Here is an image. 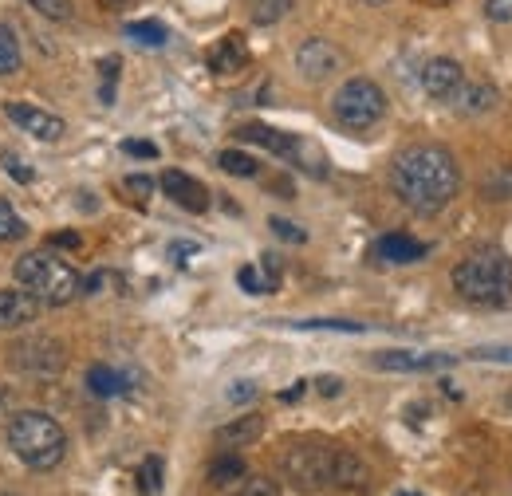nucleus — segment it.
<instances>
[{
  "label": "nucleus",
  "mask_w": 512,
  "mask_h": 496,
  "mask_svg": "<svg viewBox=\"0 0 512 496\" xmlns=\"http://www.w3.org/2000/svg\"><path fill=\"white\" fill-rule=\"evenodd\" d=\"M438 4H442V0H438Z\"/></svg>",
  "instance_id": "nucleus-49"
},
{
  "label": "nucleus",
  "mask_w": 512,
  "mask_h": 496,
  "mask_svg": "<svg viewBox=\"0 0 512 496\" xmlns=\"http://www.w3.org/2000/svg\"><path fill=\"white\" fill-rule=\"evenodd\" d=\"M453 288L461 300L477 304V308H501L512 300V256L485 248L465 256L453 268Z\"/></svg>",
  "instance_id": "nucleus-3"
},
{
  "label": "nucleus",
  "mask_w": 512,
  "mask_h": 496,
  "mask_svg": "<svg viewBox=\"0 0 512 496\" xmlns=\"http://www.w3.org/2000/svg\"><path fill=\"white\" fill-rule=\"evenodd\" d=\"M4 115L20 126L24 134H32V138H40V142H60L67 130V123L60 119V115L40 111V107H28V103H8Z\"/></svg>",
  "instance_id": "nucleus-10"
},
{
  "label": "nucleus",
  "mask_w": 512,
  "mask_h": 496,
  "mask_svg": "<svg viewBox=\"0 0 512 496\" xmlns=\"http://www.w3.org/2000/svg\"><path fill=\"white\" fill-rule=\"evenodd\" d=\"M127 36L134 44H142V48H162L170 40L162 20H134V24H127Z\"/></svg>",
  "instance_id": "nucleus-21"
},
{
  "label": "nucleus",
  "mask_w": 512,
  "mask_h": 496,
  "mask_svg": "<svg viewBox=\"0 0 512 496\" xmlns=\"http://www.w3.org/2000/svg\"><path fill=\"white\" fill-rule=\"evenodd\" d=\"M461 83H465V71H461V63L449 60V56H438V60H430L422 67V91L430 99H438V103H453Z\"/></svg>",
  "instance_id": "nucleus-11"
},
{
  "label": "nucleus",
  "mask_w": 512,
  "mask_h": 496,
  "mask_svg": "<svg viewBox=\"0 0 512 496\" xmlns=\"http://www.w3.org/2000/svg\"><path fill=\"white\" fill-rule=\"evenodd\" d=\"M40 300L28 296L24 288L16 292H0V331H16V327H28L36 315H40Z\"/></svg>",
  "instance_id": "nucleus-14"
},
{
  "label": "nucleus",
  "mask_w": 512,
  "mask_h": 496,
  "mask_svg": "<svg viewBox=\"0 0 512 496\" xmlns=\"http://www.w3.org/2000/svg\"><path fill=\"white\" fill-rule=\"evenodd\" d=\"M16 284L28 296H36L40 304H48V308H64V304H71L79 296V288H83L79 272L67 260L52 256V252H28V256H20L16 260Z\"/></svg>",
  "instance_id": "nucleus-4"
},
{
  "label": "nucleus",
  "mask_w": 512,
  "mask_h": 496,
  "mask_svg": "<svg viewBox=\"0 0 512 496\" xmlns=\"http://www.w3.org/2000/svg\"><path fill=\"white\" fill-rule=\"evenodd\" d=\"M4 434H8V449L36 473H48L64 461L67 453V434L64 426L44 414V410H20L4 422Z\"/></svg>",
  "instance_id": "nucleus-2"
},
{
  "label": "nucleus",
  "mask_w": 512,
  "mask_h": 496,
  "mask_svg": "<svg viewBox=\"0 0 512 496\" xmlns=\"http://www.w3.org/2000/svg\"><path fill=\"white\" fill-rule=\"evenodd\" d=\"M316 390H320L323 398H339V394H343V378H335V374H320V378H316Z\"/></svg>",
  "instance_id": "nucleus-39"
},
{
  "label": "nucleus",
  "mask_w": 512,
  "mask_h": 496,
  "mask_svg": "<svg viewBox=\"0 0 512 496\" xmlns=\"http://www.w3.org/2000/svg\"><path fill=\"white\" fill-rule=\"evenodd\" d=\"M485 16L493 24H512V0H485Z\"/></svg>",
  "instance_id": "nucleus-35"
},
{
  "label": "nucleus",
  "mask_w": 512,
  "mask_h": 496,
  "mask_svg": "<svg viewBox=\"0 0 512 496\" xmlns=\"http://www.w3.org/2000/svg\"><path fill=\"white\" fill-rule=\"evenodd\" d=\"M288 12H292V0H256L253 20L256 24H276V20L288 16Z\"/></svg>",
  "instance_id": "nucleus-28"
},
{
  "label": "nucleus",
  "mask_w": 512,
  "mask_h": 496,
  "mask_svg": "<svg viewBox=\"0 0 512 496\" xmlns=\"http://www.w3.org/2000/svg\"><path fill=\"white\" fill-rule=\"evenodd\" d=\"M123 150L134 154V158H158V146H154V142H138V138H127Z\"/></svg>",
  "instance_id": "nucleus-40"
},
{
  "label": "nucleus",
  "mask_w": 512,
  "mask_h": 496,
  "mask_svg": "<svg viewBox=\"0 0 512 496\" xmlns=\"http://www.w3.org/2000/svg\"><path fill=\"white\" fill-rule=\"evenodd\" d=\"M430 248L422 245V241H414V237H406V233H386L375 241V256L386 260V264H414V260H422Z\"/></svg>",
  "instance_id": "nucleus-16"
},
{
  "label": "nucleus",
  "mask_w": 512,
  "mask_h": 496,
  "mask_svg": "<svg viewBox=\"0 0 512 496\" xmlns=\"http://www.w3.org/2000/svg\"><path fill=\"white\" fill-rule=\"evenodd\" d=\"M268 225H272V233H276L280 241H292V245H304V241H308V233H304V229H296V225H292V221H284V217H272Z\"/></svg>",
  "instance_id": "nucleus-31"
},
{
  "label": "nucleus",
  "mask_w": 512,
  "mask_h": 496,
  "mask_svg": "<svg viewBox=\"0 0 512 496\" xmlns=\"http://www.w3.org/2000/svg\"><path fill=\"white\" fill-rule=\"evenodd\" d=\"M331 465H335V449L323 445V441H300L284 453L280 469L284 477L304 489V493H316V489H327L331 485Z\"/></svg>",
  "instance_id": "nucleus-7"
},
{
  "label": "nucleus",
  "mask_w": 512,
  "mask_h": 496,
  "mask_svg": "<svg viewBox=\"0 0 512 496\" xmlns=\"http://www.w3.org/2000/svg\"><path fill=\"white\" fill-rule=\"evenodd\" d=\"M469 355L473 359H485V363H512V347H477Z\"/></svg>",
  "instance_id": "nucleus-37"
},
{
  "label": "nucleus",
  "mask_w": 512,
  "mask_h": 496,
  "mask_svg": "<svg viewBox=\"0 0 512 496\" xmlns=\"http://www.w3.org/2000/svg\"><path fill=\"white\" fill-rule=\"evenodd\" d=\"M52 245H60V248H79V233H56V237H52Z\"/></svg>",
  "instance_id": "nucleus-43"
},
{
  "label": "nucleus",
  "mask_w": 512,
  "mask_h": 496,
  "mask_svg": "<svg viewBox=\"0 0 512 496\" xmlns=\"http://www.w3.org/2000/svg\"><path fill=\"white\" fill-rule=\"evenodd\" d=\"M339 67H343V52H339L331 40H323V36H312V40H304V44L296 48V71H300L308 83L331 79Z\"/></svg>",
  "instance_id": "nucleus-9"
},
{
  "label": "nucleus",
  "mask_w": 512,
  "mask_h": 496,
  "mask_svg": "<svg viewBox=\"0 0 512 496\" xmlns=\"http://www.w3.org/2000/svg\"><path fill=\"white\" fill-rule=\"evenodd\" d=\"M260 434H264V418H260V414H241L237 422H229V426L217 430V441L241 449V445H253Z\"/></svg>",
  "instance_id": "nucleus-19"
},
{
  "label": "nucleus",
  "mask_w": 512,
  "mask_h": 496,
  "mask_svg": "<svg viewBox=\"0 0 512 496\" xmlns=\"http://www.w3.org/2000/svg\"><path fill=\"white\" fill-rule=\"evenodd\" d=\"M237 284H241L249 296H264V292H268V284H264V272H260L256 264H245V268L237 272Z\"/></svg>",
  "instance_id": "nucleus-29"
},
{
  "label": "nucleus",
  "mask_w": 512,
  "mask_h": 496,
  "mask_svg": "<svg viewBox=\"0 0 512 496\" xmlns=\"http://www.w3.org/2000/svg\"><path fill=\"white\" fill-rule=\"evenodd\" d=\"M331 115H335V123L347 126V130H371L375 123H383L386 91L375 79L355 75V79H347V83L331 95Z\"/></svg>",
  "instance_id": "nucleus-5"
},
{
  "label": "nucleus",
  "mask_w": 512,
  "mask_h": 496,
  "mask_svg": "<svg viewBox=\"0 0 512 496\" xmlns=\"http://www.w3.org/2000/svg\"><path fill=\"white\" fill-rule=\"evenodd\" d=\"M245 473H249V469H245V461H241L237 453H225V457H217V461L209 465V481H213V485H237Z\"/></svg>",
  "instance_id": "nucleus-22"
},
{
  "label": "nucleus",
  "mask_w": 512,
  "mask_h": 496,
  "mask_svg": "<svg viewBox=\"0 0 512 496\" xmlns=\"http://www.w3.org/2000/svg\"><path fill=\"white\" fill-rule=\"evenodd\" d=\"M367 465H363V457H355L351 449H335V465H331V485H339V489H351V493H359V489H367Z\"/></svg>",
  "instance_id": "nucleus-17"
},
{
  "label": "nucleus",
  "mask_w": 512,
  "mask_h": 496,
  "mask_svg": "<svg viewBox=\"0 0 512 496\" xmlns=\"http://www.w3.org/2000/svg\"><path fill=\"white\" fill-rule=\"evenodd\" d=\"M24 4H32L48 20H67L71 16V0H24Z\"/></svg>",
  "instance_id": "nucleus-30"
},
{
  "label": "nucleus",
  "mask_w": 512,
  "mask_h": 496,
  "mask_svg": "<svg viewBox=\"0 0 512 496\" xmlns=\"http://www.w3.org/2000/svg\"><path fill=\"white\" fill-rule=\"evenodd\" d=\"M107 8H123V4H130V0H103Z\"/></svg>",
  "instance_id": "nucleus-45"
},
{
  "label": "nucleus",
  "mask_w": 512,
  "mask_h": 496,
  "mask_svg": "<svg viewBox=\"0 0 512 496\" xmlns=\"http://www.w3.org/2000/svg\"><path fill=\"white\" fill-rule=\"evenodd\" d=\"M363 4H386V0H363Z\"/></svg>",
  "instance_id": "nucleus-46"
},
{
  "label": "nucleus",
  "mask_w": 512,
  "mask_h": 496,
  "mask_svg": "<svg viewBox=\"0 0 512 496\" xmlns=\"http://www.w3.org/2000/svg\"><path fill=\"white\" fill-rule=\"evenodd\" d=\"M87 390L99 394V398H119V394H127V374L107 367V363H95L87 371Z\"/></svg>",
  "instance_id": "nucleus-20"
},
{
  "label": "nucleus",
  "mask_w": 512,
  "mask_h": 496,
  "mask_svg": "<svg viewBox=\"0 0 512 496\" xmlns=\"http://www.w3.org/2000/svg\"><path fill=\"white\" fill-rule=\"evenodd\" d=\"M245 63H249V44H245L241 32H229V36L217 40L213 52H209V67H213L217 75H233V71H241Z\"/></svg>",
  "instance_id": "nucleus-15"
},
{
  "label": "nucleus",
  "mask_w": 512,
  "mask_h": 496,
  "mask_svg": "<svg viewBox=\"0 0 512 496\" xmlns=\"http://www.w3.org/2000/svg\"><path fill=\"white\" fill-rule=\"evenodd\" d=\"M162 457H146L142 465H138V489L146 496H158L162 493Z\"/></svg>",
  "instance_id": "nucleus-25"
},
{
  "label": "nucleus",
  "mask_w": 512,
  "mask_h": 496,
  "mask_svg": "<svg viewBox=\"0 0 512 496\" xmlns=\"http://www.w3.org/2000/svg\"><path fill=\"white\" fill-rule=\"evenodd\" d=\"M67 355H64V343L60 339H20L8 355V367L20 374H32V378H56L64 371Z\"/></svg>",
  "instance_id": "nucleus-8"
},
{
  "label": "nucleus",
  "mask_w": 512,
  "mask_h": 496,
  "mask_svg": "<svg viewBox=\"0 0 512 496\" xmlns=\"http://www.w3.org/2000/svg\"><path fill=\"white\" fill-rule=\"evenodd\" d=\"M296 327H300V331H351V335L367 331L363 323H351V319H300Z\"/></svg>",
  "instance_id": "nucleus-27"
},
{
  "label": "nucleus",
  "mask_w": 512,
  "mask_h": 496,
  "mask_svg": "<svg viewBox=\"0 0 512 496\" xmlns=\"http://www.w3.org/2000/svg\"><path fill=\"white\" fill-rule=\"evenodd\" d=\"M4 170H8L16 182H32V170H28L24 158H16V154H4Z\"/></svg>",
  "instance_id": "nucleus-38"
},
{
  "label": "nucleus",
  "mask_w": 512,
  "mask_h": 496,
  "mask_svg": "<svg viewBox=\"0 0 512 496\" xmlns=\"http://www.w3.org/2000/svg\"><path fill=\"white\" fill-rule=\"evenodd\" d=\"M127 189H130V193H138V197L146 201V197H150V189H154V178H146V174H130Z\"/></svg>",
  "instance_id": "nucleus-41"
},
{
  "label": "nucleus",
  "mask_w": 512,
  "mask_h": 496,
  "mask_svg": "<svg viewBox=\"0 0 512 496\" xmlns=\"http://www.w3.org/2000/svg\"><path fill=\"white\" fill-rule=\"evenodd\" d=\"M237 496H280V489H276V481H268V477H249Z\"/></svg>",
  "instance_id": "nucleus-34"
},
{
  "label": "nucleus",
  "mask_w": 512,
  "mask_h": 496,
  "mask_svg": "<svg viewBox=\"0 0 512 496\" xmlns=\"http://www.w3.org/2000/svg\"><path fill=\"white\" fill-rule=\"evenodd\" d=\"M28 233V225H24V217L8 205V201H0V241H20Z\"/></svg>",
  "instance_id": "nucleus-26"
},
{
  "label": "nucleus",
  "mask_w": 512,
  "mask_h": 496,
  "mask_svg": "<svg viewBox=\"0 0 512 496\" xmlns=\"http://www.w3.org/2000/svg\"><path fill=\"white\" fill-rule=\"evenodd\" d=\"M8 418H12V394H8L4 386H0V426H4Z\"/></svg>",
  "instance_id": "nucleus-42"
},
{
  "label": "nucleus",
  "mask_w": 512,
  "mask_h": 496,
  "mask_svg": "<svg viewBox=\"0 0 512 496\" xmlns=\"http://www.w3.org/2000/svg\"><path fill=\"white\" fill-rule=\"evenodd\" d=\"M99 71H103V103H115V79H119V60H99Z\"/></svg>",
  "instance_id": "nucleus-32"
},
{
  "label": "nucleus",
  "mask_w": 512,
  "mask_h": 496,
  "mask_svg": "<svg viewBox=\"0 0 512 496\" xmlns=\"http://www.w3.org/2000/svg\"><path fill=\"white\" fill-rule=\"evenodd\" d=\"M0 496H16V493H0Z\"/></svg>",
  "instance_id": "nucleus-48"
},
{
  "label": "nucleus",
  "mask_w": 512,
  "mask_h": 496,
  "mask_svg": "<svg viewBox=\"0 0 512 496\" xmlns=\"http://www.w3.org/2000/svg\"><path fill=\"white\" fill-rule=\"evenodd\" d=\"M162 189H166V197H170L174 205H182L186 213H205V209H209V189L201 186L197 178H190V174H182V170H166V174H162Z\"/></svg>",
  "instance_id": "nucleus-13"
},
{
  "label": "nucleus",
  "mask_w": 512,
  "mask_h": 496,
  "mask_svg": "<svg viewBox=\"0 0 512 496\" xmlns=\"http://www.w3.org/2000/svg\"><path fill=\"white\" fill-rule=\"evenodd\" d=\"M371 363H375V371L418 374V371H446V367H453V355H438V351H379Z\"/></svg>",
  "instance_id": "nucleus-12"
},
{
  "label": "nucleus",
  "mask_w": 512,
  "mask_h": 496,
  "mask_svg": "<svg viewBox=\"0 0 512 496\" xmlns=\"http://www.w3.org/2000/svg\"><path fill=\"white\" fill-rule=\"evenodd\" d=\"M398 496H422V493H398Z\"/></svg>",
  "instance_id": "nucleus-47"
},
{
  "label": "nucleus",
  "mask_w": 512,
  "mask_h": 496,
  "mask_svg": "<svg viewBox=\"0 0 512 496\" xmlns=\"http://www.w3.org/2000/svg\"><path fill=\"white\" fill-rule=\"evenodd\" d=\"M260 272H264V284H268V292H276V288H280V260H276L272 252H264V260H260Z\"/></svg>",
  "instance_id": "nucleus-36"
},
{
  "label": "nucleus",
  "mask_w": 512,
  "mask_h": 496,
  "mask_svg": "<svg viewBox=\"0 0 512 496\" xmlns=\"http://www.w3.org/2000/svg\"><path fill=\"white\" fill-rule=\"evenodd\" d=\"M256 394H260V390H256V382H249V378H241V382H233V386L225 390V398H229L233 406H245V402H253Z\"/></svg>",
  "instance_id": "nucleus-33"
},
{
  "label": "nucleus",
  "mask_w": 512,
  "mask_h": 496,
  "mask_svg": "<svg viewBox=\"0 0 512 496\" xmlns=\"http://www.w3.org/2000/svg\"><path fill=\"white\" fill-rule=\"evenodd\" d=\"M217 166L225 170V174H233V178H256V158L253 154H245V150H221L217 154Z\"/></svg>",
  "instance_id": "nucleus-23"
},
{
  "label": "nucleus",
  "mask_w": 512,
  "mask_h": 496,
  "mask_svg": "<svg viewBox=\"0 0 512 496\" xmlns=\"http://www.w3.org/2000/svg\"><path fill=\"white\" fill-rule=\"evenodd\" d=\"M12 71H20V36L8 24H0V75Z\"/></svg>",
  "instance_id": "nucleus-24"
},
{
  "label": "nucleus",
  "mask_w": 512,
  "mask_h": 496,
  "mask_svg": "<svg viewBox=\"0 0 512 496\" xmlns=\"http://www.w3.org/2000/svg\"><path fill=\"white\" fill-rule=\"evenodd\" d=\"M304 390H308V382H296V386H292V390H284L280 398H284V402H296V398H304Z\"/></svg>",
  "instance_id": "nucleus-44"
},
{
  "label": "nucleus",
  "mask_w": 512,
  "mask_h": 496,
  "mask_svg": "<svg viewBox=\"0 0 512 496\" xmlns=\"http://www.w3.org/2000/svg\"><path fill=\"white\" fill-rule=\"evenodd\" d=\"M453 107L461 115H485L497 107V91L489 83H461V91L453 95Z\"/></svg>",
  "instance_id": "nucleus-18"
},
{
  "label": "nucleus",
  "mask_w": 512,
  "mask_h": 496,
  "mask_svg": "<svg viewBox=\"0 0 512 496\" xmlns=\"http://www.w3.org/2000/svg\"><path fill=\"white\" fill-rule=\"evenodd\" d=\"M390 189L406 209H414L422 217H434L457 197L461 170H457V162H453L446 146H434V142L406 146L390 166Z\"/></svg>",
  "instance_id": "nucleus-1"
},
{
  "label": "nucleus",
  "mask_w": 512,
  "mask_h": 496,
  "mask_svg": "<svg viewBox=\"0 0 512 496\" xmlns=\"http://www.w3.org/2000/svg\"><path fill=\"white\" fill-rule=\"evenodd\" d=\"M237 138H241V142H253V146H264L268 154H276V158H284V162H296L300 170H308V174H316V178L327 174V166H323V150L316 146V142H308V138L284 134V130L264 126V123H245L241 130H237Z\"/></svg>",
  "instance_id": "nucleus-6"
}]
</instances>
